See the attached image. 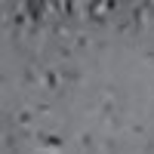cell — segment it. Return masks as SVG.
Here are the masks:
<instances>
[{
  "label": "cell",
  "instance_id": "obj_1",
  "mask_svg": "<svg viewBox=\"0 0 154 154\" xmlns=\"http://www.w3.org/2000/svg\"><path fill=\"white\" fill-rule=\"evenodd\" d=\"M59 74H62V83H71V86L80 80V71H77L74 62H65V65H59Z\"/></svg>",
  "mask_w": 154,
  "mask_h": 154
},
{
  "label": "cell",
  "instance_id": "obj_2",
  "mask_svg": "<svg viewBox=\"0 0 154 154\" xmlns=\"http://www.w3.org/2000/svg\"><path fill=\"white\" fill-rule=\"evenodd\" d=\"M59 83H62L59 68H46V71H43V86L49 89V93H59Z\"/></svg>",
  "mask_w": 154,
  "mask_h": 154
},
{
  "label": "cell",
  "instance_id": "obj_3",
  "mask_svg": "<svg viewBox=\"0 0 154 154\" xmlns=\"http://www.w3.org/2000/svg\"><path fill=\"white\" fill-rule=\"evenodd\" d=\"M37 139H40V145H46V148H62V145H65V139H62V136H56V133H37Z\"/></svg>",
  "mask_w": 154,
  "mask_h": 154
},
{
  "label": "cell",
  "instance_id": "obj_4",
  "mask_svg": "<svg viewBox=\"0 0 154 154\" xmlns=\"http://www.w3.org/2000/svg\"><path fill=\"white\" fill-rule=\"evenodd\" d=\"M89 43H93V37H89L86 31L74 34V53H86V49H89Z\"/></svg>",
  "mask_w": 154,
  "mask_h": 154
},
{
  "label": "cell",
  "instance_id": "obj_5",
  "mask_svg": "<svg viewBox=\"0 0 154 154\" xmlns=\"http://www.w3.org/2000/svg\"><path fill=\"white\" fill-rule=\"evenodd\" d=\"M80 151H83V154H93V151H96V136H93V133H83V136H80Z\"/></svg>",
  "mask_w": 154,
  "mask_h": 154
}]
</instances>
